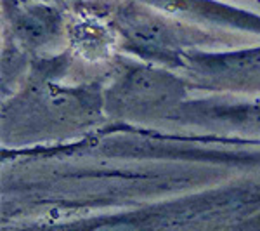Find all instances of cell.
Returning <instances> with one entry per match:
<instances>
[{"mask_svg":"<svg viewBox=\"0 0 260 231\" xmlns=\"http://www.w3.org/2000/svg\"><path fill=\"white\" fill-rule=\"evenodd\" d=\"M90 231H139V228L132 222H108V224L95 226Z\"/></svg>","mask_w":260,"mask_h":231,"instance_id":"3","label":"cell"},{"mask_svg":"<svg viewBox=\"0 0 260 231\" xmlns=\"http://www.w3.org/2000/svg\"><path fill=\"white\" fill-rule=\"evenodd\" d=\"M19 33L23 39L37 44V42H42L47 37L49 26L44 18H40L37 14H28L19 19Z\"/></svg>","mask_w":260,"mask_h":231,"instance_id":"2","label":"cell"},{"mask_svg":"<svg viewBox=\"0 0 260 231\" xmlns=\"http://www.w3.org/2000/svg\"><path fill=\"white\" fill-rule=\"evenodd\" d=\"M213 68L224 70V71H243L248 68L260 66V49L258 50H245V52L229 54V56H222L213 60Z\"/></svg>","mask_w":260,"mask_h":231,"instance_id":"1","label":"cell"}]
</instances>
